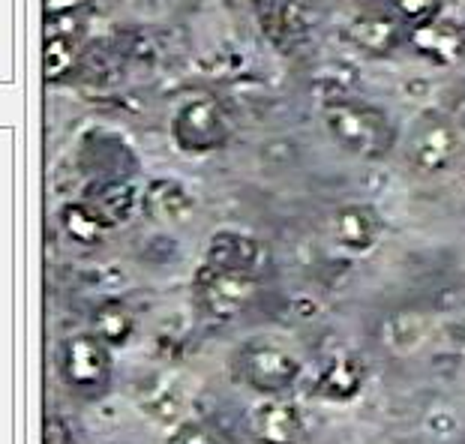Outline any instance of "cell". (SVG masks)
<instances>
[{"label":"cell","mask_w":465,"mask_h":444,"mask_svg":"<svg viewBox=\"0 0 465 444\" xmlns=\"http://www.w3.org/2000/svg\"><path fill=\"white\" fill-rule=\"evenodd\" d=\"M324 130L342 147L345 153L366 163L384 160L397 144V126L379 105L363 103L345 91L331 94L322 100Z\"/></svg>","instance_id":"obj_1"},{"label":"cell","mask_w":465,"mask_h":444,"mask_svg":"<svg viewBox=\"0 0 465 444\" xmlns=\"http://www.w3.org/2000/svg\"><path fill=\"white\" fill-rule=\"evenodd\" d=\"M232 117L225 105L211 94H195L174 108L172 114V142L177 151L190 156H207L223 151L232 142Z\"/></svg>","instance_id":"obj_2"},{"label":"cell","mask_w":465,"mask_h":444,"mask_svg":"<svg viewBox=\"0 0 465 444\" xmlns=\"http://www.w3.org/2000/svg\"><path fill=\"white\" fill-rule=\"evenodd\" d=\"M462 156V133L444 112L427 108L414 117L405 138V160L418 174H441Z\"/></svg>","instance_id":"obj_3"},{"label":"cell","mask_w":465,"mask_h":444,"mask_svg":"<svg viewBox=\"0 0 465 444\" xmlns=\"http://www.w3.org/2000/svg\"><path fill=\"white\" fill-rule=\"evenodd\" d=\"M195 303L207 319L229 321L234 315H241L243 307L255 298V276L243 271H225L213 268V264H202L195 271Z\"/></svg>","instance_id":"obj_4"},{"label":"cell","mask_w":465,"mask_h":444,"mask_svg":"<svg viewBox=\"0 0 465 444\" xmlns=\"http://www.w3.org/2000/svg\"><path fill=\"white\" fill-rule=\"evenodd\" d=\"M61 372L73 390H103L112 381V345H105L94 331L73 333L61 349Z\"/></svg>","instance_id":"obj_5"},{"label":"cell","mask_w":465,"mask_h":444,"mask_svg":"<svg viewBox=\"0 0 465 444\" xmlns=\"http://www.w3.org/2000/svg\"><path fill=\"white\" fill-rule=\"evenodd\" d=\"M241 376L259 393L276 397V393L298 384V379L303 376V360L282 345L255 342L241 351Z\"/></svg>","instance_id":"obj_6"},{"label":"cell","mask_w":465,"mask_h":444,"mask_svg":"<svg viewBox=\"0 0 465 444\" xmlns=\"http://www.w3.org/2000/svg\"><path fill=\"white\" fill-rule=\"evenodd\" d=\"M331 232L340 250L351 255H366L379 246L384 234V220L372 204L351 202V204H342L340 211L333 213Z\"/></svg>","instance_id":"obj_7"},{"label":"cell","mask_w":465,"mask_h":444,"mask_svg":"<svg viewBox=\"0 0 465 444\" xmlns=\"http://www.w3.org/2000/svg\"><path fill=\"white\" fill-rule=\"evenodd\" d=\"M349 39L363 54L384 57L397 52L402 43H409V27L400 18H393L388 9H366L349 22Z\"/></svg>","instance_id":"obj_8"},{"label":"cell","mask_w":465,"mask_h":444,"mask_svg":"<svg viewBox=\"0 0 465 444\" xmlns=\"http://www.w3.org/2000/svg\"><path fill=\"white\" fill-rule=\"evenodd\" d=\"M409 45L423 61L435 66H453L465 57V25L450 22V18H435V22L411 27Z\"/></svg>","instance_id":"obj_9"},{"label":"cell","mask_w":465,"mask_h":444,"mask_svg":"<svg viewBox=\"0 0 465 444\" xmlns=\"http://www.w3.org/2000/svg\"><path fill=\"white\" fill-rule=\"evenodd\" d=\"M135 400L138 411L163 429H174L177 423L186 420V393L172 376H151V381L138 388Z\"/></svg>","instance_id":"obj_10"},{"label":"cell","mask_w":465,"mask_h":444,"mask_svg":"<svg viewBox=\"0 0 465 444\" xmlns=\"http://www.w3.org/2000/svg\"><path fill=\"white\" fill-rule=\"evenodd\" d=\"M252 432L259 444H301L303 441V414L294 402L264 400L252 411Z\"/></svg>","instance_id":"obj_11"},{"label":"cell","mask_w":465,"mask_h":444,"mask_svg":"<svg viewBox=\"0 0 465 444\" xmlns=\"http://www.w3.org/2000/svg\"><path fill=\"white\" fill-rule=\"evenodd\" d=\"M204 261L213 264V268L252 273L262 261V243L250 232L220 229L211 234V243L204 250Z\"/></svg>","instance_id":"obj_12"},{"label":"cell","mask_w":465,"mask_h":444,"mask_svg":"<svg viewBox=\"0 0 465 444\" xmlns=\"http://www.w3.org/2000/svg\"><path fill=\"white\" fill-rule=\"evenodd\" d=\"M142 207L151 220L172 225V222L190 220L195 202L181 181H174V177H160V181L147 183V190L142 192Z\"/></svg>","instance_id":"obj_13"},{"label":"cell","mask_w":465,"mask_h":444,"mask_svg":"<svg viewBox=\"0 0 465 444\" xmlns=\"http://www.w3.org/2000/svg\"><path fill=\"white\" fill-rule=\"evenodd\" d=\"M366 376H370V370H366L361 354H340V358H333L328 367L322 370L319 388L315 390L328 402H349L363 390Z\"/></svg>","instance_id":"obj_14"},{"label":"cell","mask_w":465,"mask_h":444,"mask_svg":"<svg viewBox=\"0 0 465 444\" xmlns=\"http://www.w3.org/2000/svg\"><path fill=\"white\" fill-rule=\"evenodd\" d=\"M135 328H138V321H135L133 307L124 301H114V298L103 301L91 315V331L105 345H112V349H124V345H130V340L135 337Z\"/></svg>","instance_id":"obj_15"},{"label":"cell","mask_w":465,"mask_h":444,"mask_svg":"<svg viewBox=\"0 0 465 444\" xmlns=\"http://www.w3.org/2000/svg\"><path fill=\"white\" fill-rule=\"evenodd\" d=\"M61 229L78 246H96L103 243L112 225L105 222V216L91 202H66L61 207Z\"/></svg>","instance_id":"obj_16"},{"label":"cell","mask_w":465,"mask_h":444,"mask_svg":"<svg viewBox=\"0 0 465 444\" xmlns=\"http://www.w3.org/2000/svg\"><path fill=\"white\" fill-rule=\"evenodd\" d=\"M91 202L96 211L105 216L108 225H124L130 216L135 213V204H138V190L133 183L126 181H100L94 186V195Z\"/></svg>","instance_id":"obj_17"},{"label":"cell","mask_w":465,"mask_h":444,"mask_svg":"<svg viewBox=\"0 0 465 444\" xmlns=\"http://www.w3.org/2000/svg\"><path fill=\"white\" fill-rule=\"evenodd\" d=\"M78 61H82V48H78V39H73V36H57V34H45L43 69H45L48 82H61V78L73 75Z\"/></svg>","instance_id":"obj_18"},{"label":"cell","mask_w":465,"mask_h":444,"mask_svg":"<svg viewBox=\"0 0 465 444\" xmlns=\"http://www.w3.org/2000/svg\"><path fill=\"white\" fill-rule=\"evenodd\" d=\"M441 6H444V0H384V9H388L393 18H400L409 31L441 18Z\"/></svg>","instance_id":"obj_19"},{"label":"cell","mask_w":465,"mask_h":444,"mask_svg":"<svg viewBox=\"0 0 465 444\" xmlns=\"http://www.w3.org/2000/svg\"><path fill=\"white\" fill-rule=\"evenodd\" d=\"M423 333H427V324H423V319H418V315H411V312H402V315H397V319L391 321L388 342H391L393 351L409 354L423 342Z\"/></svg>","instance_id":"obj_20"},{"label":"cell","mask_w":465,"mask_h":444,"mask_svg":"<svg viewBox=\"0 0 465 444\" xmlns=\"http://www.w3.org/2000/svg\"><path fill=\"white\" fill-rule=\"evenodd\" d=\"M168 444H229V439L211 423L202 420H181L174 429H168Z\"/></svg>","instance_id":"obj_21"},{"label":"cell","mask_w":465,"mask_h":444,"mask_svg":"<svg viewBox=\"0 0 465 444\" xmlns=\"http://www.w3.org/2000/svg\"><path fill=\"white\" fill-rule=\"evenodd\" d=\"M427 429L432 432V436L448 439V436H453V432L460 429V420H457V414H453L450 409H432L427 414Z\"/></svg>","instance_id":"obj_22"},{"label":"cell","mask_w":465,"mask_h":444,"mask_svg":"<svg viewBox=\"0 0 465 444\" xmlns=\"http://www.w3.org/2000/svg\"><path fill=\"white\" fill-rule=\"evenodd\" d=\"M43 444H73V429L64 418L57 414H48L43 423Z\"/></svg>","instance_id":"obj_23"},{"label":"cell","mask_w":465,"mask_h":444,"mask_svg":"<svg viewBox=\"0 0 465 444\" xmlns=\"http://www.w3.org/2000/svg\"><path fill=\"white\" fill-rule=\"evenodd\" d=\"M82 0H45V15H64V13H78Z\"/></svg>","instance_id":"obj_24"}]
</instances>
